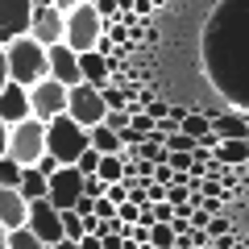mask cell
<instances>
[{"label": "cell", "mask_w": 249, "mask_h": 249, "mask_svg": "<svg viewBox=\"0 0 249 249\" xmlns=\"http://www.w3.org/2000/svg\"><path fill=\"white\" fill-rule=\"evenodd\" d=\"M204 75L229 108L249 116V0H220L204 25Z\"/></svg>", "instance_id": "cell-1"}, {"label": "cell", "mask_w": 249, "mask_h": 249, "mask_svg": "<svg viewBox=\"0 0 249 249\" xmlns=\"http://www.w3.org/2000/svg\"><path fill=\"white\" fill-rule=\"evenodd\" d=\"M4 54H9V79L13 83L37 88L42 79H50V46H42L34 34L9 42V46H4Z\"/></svg>", "instance_id": "cell-2"}, {"label": "cell", "mask_w": 249, "mask_h": 249, "mask_svg": "<svg viewBox=\"0 0 249 249\" xmlns=\"http://www.w3.org/2000/svg\"><path fill=\"white\" fill-rule=\"evenodd\" d=\"M83 150H91V129H83L71 112L54 116L46 124V154H54L62 166H75L83 158Z\"/></svg>", "instance_id": "cell-3"}, {"label": "cell", "mask_w": 249, "mask_h": 249, "mask_svg": "<svg viewBox=\"0 0 249 249\" xmlns=\"http://www.w3.org/2000/svg\"><path fill=\"white\" fill-rule=\"evenodd\" d=\"M108 29H112V21L96 9V0H83V4H75V9L67 13V46H75L79 54L96 50Z\"/></svg>", "instance_id": "cell-4"}, {"label": "cell", "mask_w": 249, "mask_h": 249, "mask_svg": "<svg viewBox=\"0 0 249 249\" xmlns=\"http://www.w3.org/2000/svg\"><path fill=\"white\" fill-rule=\"evenodd\" d=\"M9 154L21 166H37V158H46V121L29 116V121L9 129Z\"/></svg>", "instance_id": "cell-5"}, {"label": "cell", "mask_w": 249, "mask_h": 249, "mask_svg": "<svg viewBox=\"0 0 249 249\" xmlns=\"http://www.w3.org/2000/svg\"><path fill=\"white\" fill-rule=\"evenodd\" d=\"M67 112H71L75 121L83 124V129H96V124H104V116H108L104 88H96V83H75V88H71V108H67Z\"/></svg>", "instance_id": "cell-6"}, {"label": "cell", "mask_w": 249, "mask_h": 249, "mask_svg": "<svg viewBox=\"0 0 249 249\" xmlns=\"http://www.w3.org/2000/svg\"><path fill=\"white\" fill-rule=\"evenodd\" d=\"M34 13H37L34 0H0V46L25 37L34 29Z\"/></svg>", "instance_id": "cell-7"}, {"label": "cell", "mask_w": 249, "mask_h": 249, "mask_svg": "<svg viewBox=\"0 0 249 249\" xmlns=\"http://www.w3.org/2000/svg\"><path fill=\"white\" fill-rule=\"evenodd\" d=\"M29 96H34V116H37V121H46V124L71 108V88L58 83V79H42L37 88H29Z\"/></svg>", "instance_id": "cell-8"}, {"label": "cell", "mask_w": 249, "mask_h": 249, "mask_svg": "<svg viewBox=\"0 0 249 249\" xmlns=\"http://www.w3.org/2000/svg\"><path fill=\"white\" fill-rule=\"evenodd\" d=\"M25 229H34L37 237L46 241V245H58V241H67V229H62V208H54L50 199H34L29 204V220Z\"/></svg>", "instance_id": "cell-9"}, {"label": "cell", "mask_w": 249, "mask_h": 249, "mask_svg": "<svg viewBox=\"0 0 249 249\" xmlns=\"http://www.w3.org/2000/svg\"><path fill=\"white\" fill-rule=\"evenodd\" d=\"M83 183H88V175H83L79 166H62L58 175H50V204L54 208H75L83 199Z\"/></svg>", "instance_id": "cell-10"}, {"label": "cell", "mask_w": 249, "mask_h": 249, "mask_svg": "<svg viewBox=\"0 0 249 249\" xmlns=\"http://www.w3.org/2000/svg\"><path fill=\"white\" fill-rule=\"evenodd\" d=\"M29 34H34L42 46H58V42H67V13L54 9V4H42V9L34 13V29H29Z\"/></svg>", "instance_id": "cell-11"}, {"label": "cell", "mask_w": 249, "mask_h": 249, "mask_svg": "<svg viewBox=\"0 0 249 249\" xmlns=\"http://www.w3.org/2000/svg\"><path fill=\"white\" fill-rule=\"evenodd\" d=\"M50 79L67 83V88H75V83H83V67H79V50L67 42L50 46Z\"/></svg>", "instance_id": "cell-12"}, {"label": "cell", "mask_w": 249, "mask_h": 249, "mask_svg": "<svg viewBox=\"0 0 249 249\" xmlns=\"http://www.w3.org/2000/svg\"><path fill=\"white\" fill-rule=\"evenodd\" d=\"M0 116H4L9 124H21V121L34 116V96H29L25 83H13L9 79V88L0 91Z\"/></svg>", "instance_id": "cell-13"}, {"label": "cell", "mask_w": 249, "mask_h": 249, "mask_svg": "<svg viewBox=\"0 0 249 249\" xmlns=\"http://www.w3.org/2000/svg\"><path fill=\"white\" fill-rule=\"evenodd\" d=\"M25 220H29V199L17 187H0V224L9 232H17V229H25Z\"/></svg>", "instance_id": "cell-14"}, {"label": "cell", "mask_w": 249, "mask_h": 249, "mask_svg": "<svg viewBox=\"0 0 249 249\" xmlns=\"http://www.w3.org/2000/svg\"><path fill=\"white\" fill-rule=\"evenodd\" d=\"M212 129L224 137V142H245L249 137V116L229 108V112H212Z\"/></svg>", "instance_id": "cell-15"}, {"label": "cell", "mask_w": 249, "mask_h": 249, "mask_svg": "<svg viewBox=\"0 0 249 249\" xmlns=\"http://www.w3.org/2000/svg\"><path fill=\"white\" fill-rule=\"evenodd\" d=\"M79 67H83V83H96V88H108V75L116 71V62L100 50H88L79 54Z\"/></svg>", "instance_id": "cell-16"}, {"label": "cell", "mask_w": 249, "mask_h": 249, "mask_svg": "<svg viewBox=\"0 0 249 249\" xmlns=\"http://www.w3.org/2000/svg\"><path fill=\"white\" fill-rule=\"evenodd\" d=\"M21 196L34 204V199H50V178L42 175L37 166H25V175H21V187H17Z\"/></svg>", "instance_id": "cell-17"}, {"label": "cell", "mask_w": 249, "mask_h": 249, "mask_svg": "<svg viewBox=\"0 0 249 249\" xmlns=\"http://www.w3.org/2000/svg\"><path fill=\"white\" fill-rule=\"evenodd\" d=\"M216 158L224 166H249V137L245 142H220L216 145Z\"/></svg>", "instance_id": "cell-18"}, {"label": "cell", "mask_w": 249, "mask_h": 249, "mask_svg": "<svg viewBox=\"0 0 249 249\" xmlns=\"http://www.w3.org/2000/svg\"><path fill=\"white\" fill-rule=\"evenodd\" d=\"M91 145H96L100 154H121L124 137L116 133V129H108V124H96V129H91Z\"/></svg>", "instance_id": "cell-19"}, {"label": "cell", "mask_w": 249, "mask_h": 249, "mask_svg": "<svg viewBox=\"0 0 249 249\" xmlns=\"http://www.w3.org/2000/svg\"><path fill=\"white\" fill-rule=\"evenodd\" d=\"M178 129H183V133H191L199 145H204V142H208V133H212V112H187Z\"/></svg>", "instance_id": "cell-20"}, {"label": "cell", "mask_w": 249, "mask_h": 249, "mask_svg": "<svg viewBox=\"0 0 249 249\" xmlns=\"http://www.w3.org/2000/svg\"><path fill=\"white\" fill-rule=\"evenodd\" d=\"M124 175H129V162H124L121 154H104V162H100V178H104V183H121Z\"/></svg>", "instance_id": "cell-21"}, {"label": "cell", "mask_w": 249, "mask_h": 249, "mask_svg": "<svg viewBox=\"0 0 249 249\" xmlns=\"http://www.w3.org/2000/svg\"><path fill=\"white\" fill-rule=\"evenodd\" d=\"M21 175H25V166L13 154H0V187H21Z\"/></svg>", "instance_id": "cell-22"}, {"label": "cell", "mask_w": 249, "mask_h": 249, "mask_svg": "<svg viewBox=\"0 0 249 249\" xmlns=\"http://www.w3.org/2000/svg\"><path fill=\"white\" fill-rule=\"evenodd\" d=\"M9 249H50V245H46L34 229H17V232L9 237Z\"/></svg>", "instance_id": "cell-23"}, {"label": "cell", "mask_w": 249, "mask_h": 249, "mask_svg": "<svg viewBox=\"0 0 249 249\" xmlns=\"http://www.w3.org/2000/svg\"><path fill=\"white\" fill-rule=\"evenodd\" d=\"M62 229H67V237H71V241H83V237H88V220H83L75 208L62 212Z\"/></svg>", "instance_id": "cell-24"}, {"label": "cell", "mask_w": 249, "mask_h": 249, "mask_svg": "<svg viewBox=\"0 0 249 249\" xmlns=\"http://www.w3.org/2000/svg\"><path fill=\"white\" fill-rule=\"evenodd\" d=\"M137 100H142V108L154 116V121H166V116H170V104H166V100H158L154 91H142Z\"/></svg>", "instance_id": "cell-25"}, {"label": "cell", "mask_w": 249, "mask_h": 249, "mask_svg": "<svg viewBox=\"0 0 249 249\" xmlns=\"http://www.w3.org/2000/svg\"><path fill=\"white\" fill-rule=\"evenodd\" d=\"M170 154H196L199 150V142H196V137H191V133H183V129H178V133H170Z\"/></svg>", "instance_id": "cell-26"}, {"label": "cell", "mask_w": 249, "mask_h": 249, "mask_svg": "<svg viewBox=\"0 0 249 249\" xmlns=\"http://www.w3.org/2000/svg\"><path fill=\"white\" fill-rule=\"evenodd\" d=\"M100 162H104V154H100L96 145H91V150H83V158L75 162V166H79L83 175H100Z\"/></svg>", "instance_id": "cell-27"}, {"label": "cell", "mask_w": 249, "mask_h": 249, "mask_svg": "<svg viewBox=\"0 0 249 249\" xmlns=\"http://www.w3.org/2000/svg\"><path fill=\"white\" fill-rule=\"evenodd\" d=\"M116 216H121L124 224H137V220H142V204H133V199H124V204L116 208Z\"/></svg>", "instance_id": "cell-28"}, {"label": "cell", "mask_w": 249, "mask_h": 249, "mask_svg": "<svg viewBox=\"0 0 249 249\" xmlns=\"http://www.w3.org/2000/svg\"><path fill=\"white\" fill-rule=\"evenodd\" d=\"M104 191H108V183L100 175H88V183H83V196H91V199H104Z\"/></svg>", "instance_id": "cell-29"}, {"label": "cell", "mask_w": 249, "mask_h": 249, "mask_svg": "<svg viewBox=\"0 0 249 249\" xmlns=\"http://www.w3.org/2000/svg\"><path fill=\"white\" fill-rule=\"evenodd\" d=\"M104 196L112 199V204H124V199H129V183H124V178H121V183H108Z\"/></svg>", "instance_id": "cell-30"}, {"label": "cell", "mask_w": 249, "mask_h": 249, "mask_svg": "<svg viewBox=\"0 0 249 249\" xmlns=\"http://www.w3.org/2000/svg\"><path fill=\"white\" fill-rule=\"evenodd\" d=\"M170 166H175L178 175H187V170L196 166V154H170Z\"/></svg>", "instance_id": "cell-31"}, {"label": "cell", "mask_w": 249, "mask_h": 249, "mask_svg": "<svg viewBox=\"0 0 249 249\" xmlns=\"http://www.w3.org/2000/svg\"><path fill=\"white\" fill-rule=\"evenodd\" d=\"M37 170H42V175L50 178V175H58V170H62V162L54 158V154H46V158H37Z\"/></svg>", "instance_id": "cell-32"}, {"label": "cell", "mask_w": 249, "mask_h": 249, "mask_svg": "<svg viewBox=\"0 0 249 249\" xmlns=\"http://www.w3.org/2000/svg\"><path fill=\"white\" fill-rule=\"evenodd\" d=\"M96 9L104 13L108 21H116V17H121V0H96Z\"/></svg>", "instance_id": "cell-33"}, {"label": "cell", "mask_w": 249, "mask_h": 249, "mask_svg": "<svg viewBox=\"0 0 249 249\" xmlns=\"http://www.w3.org/2000/svg\"><path fill=\"white\" fill-rule=\"evenodd\" d=\"M229 216H212V224H208V232H212V237H229Z\"/></svg>", "instance_id": "cell-34"}, {"label": "cell", "mask_w": 249, "mask_h": 249, "mask_svg": "<svg viewBox=\"0 0 249 249\" xmlns=\"http://www.w3.org/2000/svg\"><path fill=\"white\" fill-rule=\"evenodd\" d=\"M116 208H121V204H112V199H100V204H96V216H100V220H112V216H116Z\"/></svg>", "instance_id": "cell-35"}, {"label": "cell", "mask_w": 249, "mask_h": 249, "mask_svg": "<svg viewBox=\"0 0 249 249\" xmlns=\"http://www.w3.org/2000/svg\"><path fill=\"white\" fill-rule=\"evenodd\" d=\"M96 204H100V199H91V196H83L79 204H75V212H79V216H96Z\"/></svg>", "instance_id": "cell-36"}, {"label": "cell", "mask_w": 249, "mask_h": 249, "mask_svg": "<svg viewBox=\"0 0 249 249\" xmlns=\"http://www.w3.org/2000/svg\"><path fill=\"white\" fill-rule=\"evenodd\" d=\"M9 88V54H4V46H0V91Z\"/></svg>", "instance_id": "cell-37"}, {"label": "cell", "mask_w": 249, "mask_h": 249, "mask_svg": "<svg viewBox=\"0 0 249 249\" xmlns=\"http://www.w3.org/2000/svg\"><path fill=\"white\" fill-rule=\"evenodd\" d=\"M191 224H196V229H208V224H212V212H208V208H196V216H191Z\"/></svg>", "instance_id": "cell-38"}, {"label": "cell", "mask_w": 249, "mask_h": 249, "mask_svg": "<svg viewBox=\"0 0 249 249\" xmlns=\"http://www.w3.org/2000/svg\"><path fill=\"white\" fill-rule=\"evenodd\" d=\"M9 129H13V124L0 116V154H9Z\"/></svg>", "instance_id": "cell-39"}, {"label": "cell", "mask_w": 249, "mask_h": 249, "mask_svg": "<svg viewBox=\"0 0 249 249\" xmlns=\"http://www.w3.org/2000/svg\"><path fill=\"white\" fill-rule=\"evenodd\" d=\"M75 4H83V0H54V9H62V13H71Z\"/></svg>", "instance_id": "cell-40"}, {"label": "cell", "mask_w": 249, "mask_h": 249, "mask_svg": "<svg viewBox=\"0 0 249 249\" xmlns=\"http://www.w3.org/2000/svg\"><path fill=\"white\" fill-rule=\"evenodd\" d=\"M150 9H154V0H137V17H145Z\"/></svg>", "instance_id": "cell-41"}, {"label": "cell", "mask_w": 249, "mask_h": 249, "mask_svg": "<svg viewBox=\"0 0 249 249\" xmlns=\"http://www.w3.org/2000/svg\"><path fill=\"white\" fill-rule=\"evenodd\" d=\"M50 249H79V241H71V237H67V241H58V245H50Z\"/></svg>", "instance_id": "cell-42"}, {"label": "cell", "mask_w": 249, "mask_h": 249, "mask_svg": "<svg viewBox=\"0 0 249 249\" xmlns=\"http://www.w3.org/2000/svg\"><path fill=\"white\" fill-rule=\"evenodd\" d=\"M9 237H13V232L4 229V224H0V249H9Z\"/></svg>", "instance_id": "cell-43"}, {"label": "cell", "mask_w": 249, "mask_h": 249, "mask_svg": "<svg viewBox=\"0 0 249 249\" xmlns=\"http://www.w3.org/2000/svg\"><path fill=\"white\" fill-rule=\"evenodd\" d=\"M34 4H37V9H42V4H54V0H34Z\"/></svg>", "instance_id": "cell-44"}]
</instances>
